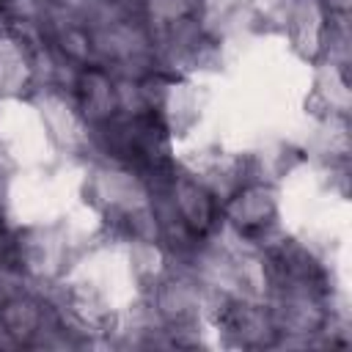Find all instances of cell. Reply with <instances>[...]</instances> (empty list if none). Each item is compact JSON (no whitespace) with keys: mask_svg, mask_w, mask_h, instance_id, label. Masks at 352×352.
<instances>
[{"mask_svg":"<svg viewBox=\"0 0 352 352\" xmlns=\"http://www.w3.org/2000/svg\"><path fill=\"white\" fill-rule=\"evenodd\" d=\"M80 104H82V113L91 121H99V124H104L116 116V91H113L110 80L104 77V72L91 69V72L82 74Z\"/></svg>","mask_w":352,"mask_h":352,"instance_id":"6da1fadb","label":"cell"},{"mask_svg":"<svg viewBox=\"0 0 352 352\" xmlns=\"http://www.w3.org/2000/svg\"><path fill=\"white\" fill-rule=\"evenodd\" d=\"M113 3H121V0H113Z\"/></svg>","mask_w":352,"mask_h":352,"instance_id":"7a4b0ae2","label":"cell"}]
</instances>
